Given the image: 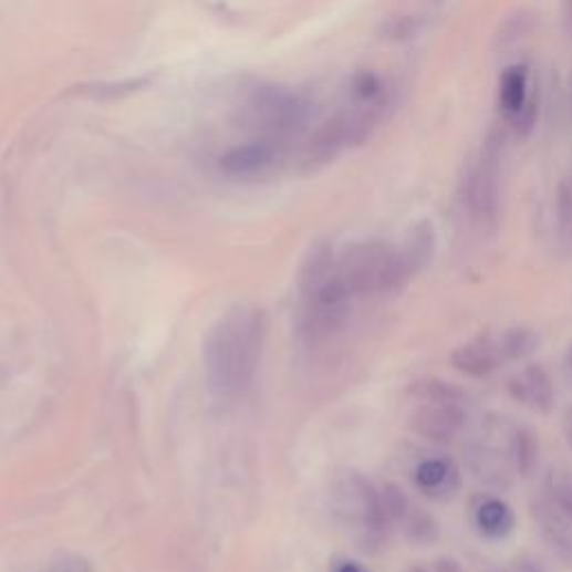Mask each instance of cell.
<instances>
[{
  "mask_svg": "<svg viewBox=\"0 0 572 572\" xmlns=\"http://www.w3.org/2000/svg\"><path fill=\"white\" fill-rule=\"evenodd\" d=\"M267 340V315L258 306L240 304L226 311L208 331L204 374L217 401H238L258 374Z\"/></svg>",
  "mask_w": 572,
  "mask_h": 572,
  "instance_id": "cell-1",
  "label": "cell"
},
{
  "mask_svg": "<svg viewBox=\"0 0 572 572\" xmlns=\"http://www.w3.org/2000/svg\"><path fill=\"white\" fill-rule=\"evenodd\" d=\"M298 293V324L309 342H324L345 326L354 295L337 271V253L331 245L311 247L300 267Z\"/></svg>",
  "mask_w": 572,
  "mask_h": 572,
  "instance_id": "cell-2",
  "label": "cell"
},
{
  "mask_svg": "<svg viewBox=\"0 0 572 572\" xmlns=\"http://www.w3.org/2000/svg\"><path fill=\"white\" fill-rule=\"evenodd\" d=\"M337 271L354 298L398 293L409 284V275L396 247L385 242H356L337 256Z\"/></svg>",
  "mask_w": 572,
  "mask_h": 572,
  "instance_id": "cell-3",
  "label": "cell"
},
{
  "mask_svg": "<svg viewBox=\"0 0 572 572\" xmlns=\"http://www.w3.org/2000/svg\"><path fill=\"white\" fill-rule=\"evenodd\" d=\"M331 508L363 545H381L389 530L383 492L361 472L340 475L331 486Z\"/></svg>",
  "mask_w": 572,
  "mask_h": 572,
  "instance_id": "cell-4",
  "label": "cell"
},
{
  "mask_svg": "<svg viewBox=\"0 0 572 572\" xmlns=\"http://www.w3.org/2000/svg\"><path fill=\"white\" fill-rule=\"evenodd\" d=\"M245 112L249 126L258 133V139L284 146L304 133L313 107L311 101L295 90L267 85L253 92Z\"/></svg>",
  "mask_w": 572,
  "mask_h": 572,
  "instance_id": "cell-5",
  "label": "cell"
},
{
  "mask_svg": "<svg viewBox=\"0 0 572 572\" xmlns=\"http://www.w3.org/2000/svg\"><path fill=\"white\" fill-rule=\"evenodd\" d=\"M501 135H490L483 148L468 162L459 195L470 221L481 231H492L501 210Z\"/></svg>",
  "mask_w": 572,
  "mask_h": 572,
  "instance_id": "cell-6",
  "label": "cell"
},
{
  "mask_svg": "<svg viewBox=\"0 0 572 572\" xmlns=\"http://www.w3.org/2000/svg\"><path fill=\"white\" fill-rule=\"evenodd\" d=\"M497 105L514 137L523 139L537 124V105L530 98V72L523 63L510 65L499 76Z\"/></svg>",
  "mask_w": 572,
  "mask_h": 572,
  "instance_id": "cell-7",
  "label": "cell"
},
{
  "mask_svg": "<svg viewBox=\"0 0 572 572\" xmlns=\"http://www.w3.org/2000/svg\"><path fill=\"white\" fill-rule=\"evenodd\" d=\"M466 405L451 403H420L409 416L412 429L420 438L436 445H447L459 438V434L466 429Z\"/></svg>",
  "mask_w": 572,
  "mask_h": 572,
  "instance_id": "cell-8",
  "label": "cell"
},
{
  "mask_svg": "<svg viewBox=\"0 0 572 572\" xmlns=\"http://www.w3.org/2000/svg\"><path fill=\"white\" fill-rule=\"evenodd\" d=\"M282 155V146L273 144L269 139H253L247 144H240L221 155L219 168L223 175L233 179H256L267 175Z\"/></svg>",
  "mask_w": 572,
  "mask_h": 572,
  "instance_id": "cell-9",
  "label": "cell"
},
{
  "mask_svg": "<svg viewBox=\"0 0 572 572\" xmlns=\"http://www.w3.org/2000/svg\"><path fill=\"white\" fill-rule=\"evenodd\" d=\"M464 483L461 468L445 456L425 459L414 470V486L434 501H449L459 495Z\"/></svg>",
  "mask_w": 572,
  "mask_h": 572,
  "instance_id": "cell-10",
  "label": "cell"
},
{
  "mask_svg": "<svg viewBox=\"0 0 572 572\" xmlns=\"http://www.w3.org/2000/svg\"><path fill=\"white\" fill-rule=\"evenodd\" d=\"M532 517L545 545L568 565H572V521L545 497L532 503Z\"/></svg>",
  "mask_w": 572,
  "mask_h": 572,
  "instance_id": "cell-11",
  "label": "cell"
},
{
  "mask_svg": "<svg viewBox=\"0 0 572 572\" xmlns=\"http://www.w3.org/2000/svg\"><path fill=\"white\" fill-rule=\"evenodd\" d=\"M451 365L466 376L488 378L503 365V358L497 347V337L481 335V337L466 342V345H461V347H456L451 352Z\"/></svg>",
  "mask_w": 572,
  "mask_h": 572,
  "instance_id": "cell-12",
  "label": "cell"
},
{
  "mask_svg": "<svg viewBox=\"0 0 572 572\" xmlns=\"http://www.w3.org/2000/svg\"><path fill=\"white\" fill-rule=\"evenodd\" d=\"M512 398L534 412L550 414L554 407V385L550 374L541 365H528L519 376H514L508 385Z\"/></svg>",
  "mask_w": 572,
  "mask_h": 572,
  "instance_id": "cell-13",
  "label": "cell"
},
{
  "mask_svg": "<svg viewBox=\"0 0 572 572\" xmlns=\"http://www.w3.org/2000/svg\"><path fill=\"white\" fill-rule=\"evenodd\" d=\"M398 258L407 271V275L414 280L425 267L431 262L434 251H436V231L434 223L429 219H420L414 226H409V231L405 233L401 247H396Z\"/></svg>",
  "mask_w": 572,
  "mask_h": 572,
  "instance_id": "cell-14",
  "label": "cell"
},
{
  "mask_svg": "<svg viewBox=\"0 0 572 572\" xmlns=\"http://www.w3.org/2000/svg\"><path fill=\"white\" fill-rule=\"evenodd\" d=\"M472 517L477 530L488 539H503L514 530V512L499 497H479Z\"/></svg>",
  "mask_w": 572,
  "mask_h": 572,
  "instance_id": "cell-15",
  "label": "cell"
},
{
  "mask_svg": "<svg viewBox=\"0 0 572 572\" xmlns=\"http://www.w3.org/2000/svg\"><path fill=\"white\" fill-rule=\"evenodd\" d=\"M508 461L510 459H506L499 449L488 447V445H477L468 454V464H470L472 475L492 488L508 486V477H510Z\"/></svg>",
  "mask_w": 572,
  "mask_h": 572,
  "instance_id": "cell-16",
  "label": "cell"
},
{
  "mask_svg": "<svg viewBox=\"0 0 572 572\" xmlns=\"http://www.w3.org/2000/svg\"><path fill=\"white\" fill-rule=\"evenodd\" d=\"M510 464L519 477H530L539 464V436L530 427H517L510 436Z\"/></svg>",
  "mask_w": 572,
  "mask_h": 572,
  "instance_id": "cell-17",
  "label": "cell"
},
{
  "mask_svg": "<svg viewBox=\"0 0 572 572\" xmlns=\"http://www.w3.org/2000/svg\"><path fill=\"white\" fill-rule=\"evenodd\" d=\"M497 347L503 363L526 361L539 347V333L530 326H510L497 335Z\"/></svg>",
  "mask_w": 572,
  "mask_h": 572,
  "instance_id": "cell-18",
  "label": "cell"
},
{
  "mask_svg": "<svg viewBox=\"0 0 572 572\" xmlns=\"http://www.w3.org/2000/svg\"><path fill=\"white\" fill-rule=\"evenodd\" d=\"M409 392L420 403H451V405L468 403V394L459 385L440 378H420L409 387Z\"/></svg>",
  "mask_w": 572,
  "mask_h": 572,
  "instance_id": "cell-19",
  "label": "cell"
},
{
  "mask_svg": "<svg viewBox=\"0 0 572 572\" xmlns=\"http://www.w3.org/2000/svg\"><path fill=\"white\" fill-rule=\"evenodd\" d=\"M545 499L572 521V470L552 468L543 483Z\"/></svg>",
  "mask_w": 572,
  "mask_h": 572,
  "instance_id": "cell-20",
  "label": "cell"
},
{
  "mask_svg": "<svg viewBox=\"0 0 572 572\" xmlns=\"http://www.w3.org/2000/svg\"><path fill=\"white\" fill-rule=\"evenodd\" d=\"M403 526H405V537L412 541V543H418V545H429L438 539L440 530H438V523L431 514H427L425 510L420 508H414L407 512V517L403 519Z\"/></svg>",
  "mask_w": 572,
  "mask_h": 572,
  "instance_id": "cell-21",
  "label": "cell"
},
{
  "mask_svg": "<svg viewBox=\"0 0 572 572\" xmlns=\"http://www.w3.org/2000/svg\"><path fill=\"white\" fill-rule=\"evenodd\" d=\"M557 228L563 240L572 242V177H565L557 186Z\"/></svg>",
  "mask_w": 572,
  "mask_h": 572,
  "instance_id": "cell-22",
  "label": "cell"
},
{
  "mask_svg": "<svg viewBox=\"0 0 572 572\" xmlns=\"http://www.w3.org/2000/svg\"><path fill=\"white\" fill-rule=\"evenodd\" d=\"M383 506H385V512H387V519H389L392 526L403 523V519L412 510V503H409L407 495L398 486H387L383 490Z\"/></svg>",
  "mask_w": 572,
  "mask_h": 572,
  "instance_id": "cell-23",
  "label": "cell"
},
{
  "mask_svg": "<svg viewBox=\"0 0 572 572\" xmlns=\"http://www.w3.org/2000/svg\"><path fill=\"white\" fill-rule=\"evenodd\" d=\"M423 30V21L418 17H396L387 23L385 34L394 41H407L414 39Z\"/></svg>",
  "mask_w": 572,
  "mask_h": 572,
  "instance_id": "cell-24",
  "label": "cell"
},
{
  "mask_svg": "<svg viewBox=\"0 0 572 572\" xmlns=\"http://www.w3.org/2000/svg\"><path fill=\"white\" fill-rule=\"evenodd\" d=\"M517 572H548V568H545V563H541L539 559H534V557H521V559H517V568H514Z\"/></svg>",
  "mask_w": 572,
  "mask_h": 572,
  "instance_id": "cell-25",
  "label": "cell"
},
{
  "mask_svg": "<svg viewBox=\"0 0 572 572\" xmlns=\"http://www.w3.org/2000/svg\"><path fill=\"white\" fill-rule=\"evenodd\" d=\"M561 25L568 37H572V0H561Z\"/></svg>",
  "mask_w": 572,
  "mask_h": 572,
  "instance_id": "cell-26",
  "label": "cell"
},
{
  "mask_svg": "<svg viewBox=\"0 0 572 572\" xmlns=\"http://www.w3.org/2000/svg\"><path fill=\"white\" fill-rule=\"evenodd\" d=\"M563 378H565V383H568V387L572 392V342L568 345L565 354H563Z\"/></svg>",
  "mask_w": 572,
  "mask_h": 572,
  "instance_id": "cell-27",
  "label": "cell"
},
{
  "mask_svg": "<svg viewBox=\"0 0 572 572\" xmlns=\"http://www.w3.org/2000/svg\"><path fill=\"white\" fill-rule=\"evenodd\" d=\"M563 434H565V440H568V445L572 447V407L565 412V416H563Z\"/></svg>",
  "mask_w": 572,
  "mask_h": 572,
  "instance_id": "cell-28",
  "label": "cell"
},
{
  "mask_svg": "<svg viewBox=\"0 0 572 572\" xmlns=\"http://www.w3.org/2000/svg\"><path fill=\"white\" fill-rule=\"evenodd\" d=\"M407 572H436V570H434V565H431V563H420V565L409 568Z\"/></svg>",
  "mask_w": 572,
  "mask_h": 572,
  "instance_id": "cell-29",
  "label": "cell"
},
{
  "mask_svg": "<svg viewBox=\"0 0 572 572\" xmlns=\"http://www.w3.org/2000/svg\"><path fill=\"white\" fill-rule=\"evenodd\" d=\"M497 572H517V570L512 568V570H497Z\"/></svg>",
  "mask_w": 572,
  "mask_h": 572,
  "instance_id": "cell-30",
  "label": "cell"
}]
</instances>
